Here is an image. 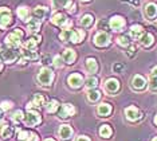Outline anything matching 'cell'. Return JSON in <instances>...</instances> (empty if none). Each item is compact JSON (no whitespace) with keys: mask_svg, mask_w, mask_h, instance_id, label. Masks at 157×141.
<instances>
[{"mask_svg":"<svg viewBox=\"0 0 157 141\" xmlns=\"http://www.w3.org/2000/svg\"><path fill=\"white\" fill-rule=\"evenodd\" d=\"M62 41H67L71 43H79L85 38V31L83 30H65L59 35Z\"/></svg>","mask_w":157,"mask_h":141,"instance_id":"1","label":"cell"},{"mask_svg":"<svg viewBox=\"0 0 157 141\" xmlns=\"http://www.w3.org/2000/svg\"><path fill=\"white\" fill-rule=\"evenodd\" d=\"M23 38V31H20L19 28H16L15 31H12L10 35H7L6 38V43L10 49H16L20 46V41Z\"/></svg>","mask_w":157,"mask_h":141,"instance_id":"2","label":"cell"},{"mask_svg":"<svg viewBox=\"0 0 157 141\" xmlns=\"http://www.w3.org/2000/svg\"><path fill=\"white\" fill-rule=\"evenodd\" d=\"M52 79H54V73H52L50 69H42L40 71H39L38 74V81L40 82V85H44L47 86L52 82Z\"/></svg>","mask_w":157,"mask_h":141,"instance_id":"3","label":"cell"},{"mask_svg":"<svg viewBox=\"0 0 157 141\" xmlns=\"http://www.w3.org/2000/svg\"><path fill=\"white\" fill-rule=\"evenodd\" d=\"M12 22L11 11L6 7H0V28H7Z\"/></svg>","mask_w":157,"mask_h":141,"instance_id":"4","label":"cell"},{"mask_svg":"<svg viewBox=\"0 0 157 141\" xmlns=\"http://www.w3.org/2000/svg\"><path fill=\"white\" fill-rule=\"evenodd\" d=\"M110 43V35L108 32H98L97 35H94V45L103 47V46H108Z\"/></svg>","mask_w":157,"mask_h":141,"instance_id":"5","label":"cell"},{"mask_svg":"<svg viewBox=\"0 0 157 141\" xmlns=\"http://www.w3.org/2000/svg\"><path fill=\"white\" fill-rule=\"evenodd\" d=\"M67 82H69L70 88L78 89V88H81V86H82V84H83V77H82L81 74L74 73V74L69 75V78H67Z\"/></svg>","mask_w":157,"mask_h":141,"instance_id":"6","label":"cell"},{"mask_svg":"<svg viewBox=\"0 0 157 141\" xmlns=\"http://www.w3.org/2000/svg\"><path fill=\"white\" fill-rule=\"evenodd\" d=\"M39 122H40L39 113H36L35 110H28V113L26 114V124L28 126H34V125H38Z\"/></svg>","mask_w":157,"mask_h":141,"instance_id":"7","label":"cell"},{"mask_svg":"<svg viewBox=\"0 0 157 141\" xmlns=\"http://www.w3.org/2000/svg\"><path fill=\"white\" fill-rule=\"evenodd\" d=\"M125 114H126V118L128 120H130V121H137V120H140L141 118V112L137 109V108H134V106H129V108H126L125 109Z\"/></svg>","mask_w":157,"mask_h":141,"instance_id":"8","label":"cell"},{"mask_svg":"<svg viewBox=\"0 0 157 141\" xmlns=\"http://www.w3.org/2000/svg\"><path fill=\"white\" fill-rule=\"evenodd\" d=\"M74 113H75V108H74L71 104L62 105L59 109V117L60 118H67V117H70V116H73Z\"/></svg>","mask_w":157,"mask_h":141,"instance_id":"9","label":"cell"},{"mask_svg":"<svg viewBox=\"0 0 157 141\" xmlns=\"http://www.w3.org/2000/svg\"><path fill=\"white\" fill-rule=\"evenodd\" d=\"M0 54H2L3 59H4V62L7 63H12L13 61L16 59V51L12 49H2L0 50Z\"/></svg>","mask_w":157,"mask_h":141,"instance_id":"10","label":"cell"},{"mask_svg":"<svg viewBox=\"0 0 157 141\" xmlns=\"http://www.w3.org/2000/svg\"><path fill=\"white\" fill-rule=\"evenodd\" d=\"M124 26H125V20L122 16H113L112 19H110V27H112L114 31H120Z\"/></svg>","mask_w":157,"mask_h":141,"instance_id":"11","label":"cell"},{"mask_svg":"<svg viewBox=\"0 0 157 141\" xmlns=\"http://www.w3.org/2000/svg\"><path fill=\"white\" fill-rule=\"evenodd\" d=\"M105 89L108 90L109 93H116L117 90L120 89V82L114 78H110L105 82Z\"/></svg>","mask_w":157,"mask_h":141,"instance_id":"12","label":"cell"},{"mask_svg":"<svg viewBox=\"0 0 157 141\" xmlns=\"http://www.w3.org/2000/svg\"><path fill=\"white\" fill-rule=\"evenodd\" d=\"M59 136L62 140H70L73 136V129L69 125H62L59 128Z\"/></svg>","mask_w":157,"mask_h":141,"instance_id":"13","label":"cell"},{"mask_svg":"<svg viewBox=\"0 0 157 141\" xmlns=\"http://www.w3.org/2000/svg\"><path fill=\"white\" fill-rule=\"evenodd\" d=\"M62 58H63V61H65L66 63L71 65V63L74 62V61H75L77 54H75V51H74V50L67 49V50H65V51H63V55H62Z\"/></svg>","mask_w":157,"mask_h":141,"instance_id":"14","label":"cell"},{"mask_svg":"<svg viewBox=\"0 0 157 141\" xmlns=\"http://www.w3.org/2000/svg\"><path fill=\"white\" fill-rule=\"evenodd\" d=\"M66 22H67V18L63 15V14H55V15L51 18V23L55 24V26H59V27L65 26Z\"/></svg>","mask_w":157,"mask_h":141,"instance_id":"15","label":"cell"},{"mask_svg":"<svg viewBox=\"0 0 157 141\" xmlns=\"http://www.w3.org/2000/svg\"><path fill=\"white\" fill-rule=\"evenodd\" d=\"M132 85H133V88H134V89H137V90L144 89V88H145V85H146L145 78H144V77H141V75H134L133 81H132Z\"/></svg>","mask_w":157,"mask_h":141,"instance_id":"16","label":"cell"},{"mask_svg":"<svg viewBox=\"0 0 157 141\" xmlns=\"http://www.w3.org/2000/svg\"><path fill=\"white\" fill-rule=\"evenodd\" d=\"M112 113V105L109 104H101L98 106V114L101 116V117H108V116Z\"/></svg>","mask_w":157,"mask_h":141,"instance_id":"17","label":"cell"},{"mask_svg":"<svg viewBox=\"0 0 157 141\" xmlns=\"http://www.w3.org/2000/svg\"><path fill=\"white\" fill-rule=\"evenodd\" d=\"M12 128L10 125L7 124H3L2 126H0V137L2 139H8V137L12 136Z\"/></svg>","mask_w":157,"mask_h":141,"instance_id":"18","label":"cell"},{"mask_svg":"<svg viewBox=\"0 0 157 141\" xmlns=\"http://www.w3.org/2000/svg\"><path fill=\"white\" fill-rule=\"evenodd\" d=\"M149 88L153 92H156L157 90V66L153 67L152 73H151V81H149Z\"/></svg>","mask_w":157,"mask_h":141,"instance_id":"19","label":"cell"},{"mask_svg":"<svg viewBox=\"0 0 157 141\" xmlns=\"http://www.w3.org/2000/svg\"><path fill=\"white\" fill-rule=\"evenodd\" d=\"M142 34H144V30H142L141 26H138V24H136L130 28V37L133 39H138L142 37Z\"/></svg>","mask_w":157,"mask_h":141,"instance_id":"20","label":"cell"},{"mask_svg":"<svg viewBox=\"0 0 157 141\" xmlns=\"http://www.w3.org/2000/svg\"><path fill=\"white\" fill-rule=\"evenodd\" d=\"M145 14L148 18H155L157 15V6L153 4V3H149V4L145 6Z\"/></svg>","mask_w":157,"mask_h":141,"instance_id":"21","label":"cell"},{"mask_svg":"<svg viewBox=\"0 0 157 141\" xmlns=\"http://www.w3.org/2000/svg\"><path fill=\"white\" fill-rule=\"evenodd\" d=\"M40 41H42V38H39V37L30 38V39H28V41L26 42V45H24V46H26V49L33 50V51H34V50L36 49V45H38V43L40 42Z\"/></svg>","mask_w":157,"mask_h":141,"instance_id":"22","label":"cell"},{"mask_svg":"<svg viewBox=\"0 0 157 141\" xmlns=\"http://www.w3.org/2000/svg\"><path fill=\"white\" fill-rule=\"evenodd\" d=\"M86 67H87V70L90 71V73H97V70H98L97 61H95L94 58H89V59L86 61Z\"/></svg>","mask_w":157,"mask_h":141,"instance_id":"23","label":"cell"},{"mask_svg":"<svg viewBox=\"0 0 157 141\" xmlns=\"http://www.w3.org/2000/svg\"><path fill=\"white\" fill-rule=\"evenodd\" d=\"M153 42H155V38H153L152 34H145L144 37L141 38V43H142V46H145V47L152 46Z\"/></svg>","mask_w":157,"mask_h":141,"instance_id":"24","label":"cell"},{"mask_svg":"<svg viewBox=\"0 0 157 141\" xmlns=\"http://www.w3.org/2000/svg\"><path fill=\"white\" fill-rule=\"evenodd\" d=\"M43 104H44V97L42 96V94H35L33 105L28 104V108H31V106H42Z\"/></svg>","mask_w":157,"mask_h":141,"instance_id":"25","label":"cell"},{"mask_svg":"<svg viewBox=\"0 0 157 141\" xmlns=\"http://www.w3.org/2000/svg\"><path fill=\"white\" fill-rule=\"evenodd\" d=\"M93 16L90 15V14H86V15H83L81 18V26H83V27H89V26H91V23H93Z\"/></svg>","mask_w":157,"mask_h":141,"instance_id":"26","label":"cell"},{"mask_svg":"<svg viewBox=\"0 0 157 141\" xmlns=\"http://www.w3.org/2000/svg\"><path fill=\"white\" fill-rule=\"evenodd\" d=\"M27 27H28V30L30 31L38 32L39 28H40V23H39V20H36V19H31V22H28Z\"/></svg>","mask_w":157,"mask_h":141,"instance_id":"27","label":"cell"},{"mask_svg":"<svg viewBox=\"0 0 157 141\" xmlns=\"http://www.w3.org/2000/svg\"><path fill=\"white\" fill-rule=\"evenodd\" d=\"M112 133H113V131L109 125H102L101 129H99V135L102 137H105V139H108V137L112 136Z\"/></svg>","mask_w":157,"mask_h":141,"instance_id":"28","label":"cell"},{"mask_svg":"<svg viewBox=\"0 0 157 141\" xmlns=\"http://www.w3.org/2000/svg\"><path fill=\"white\" fill-rule=\"evenodd\" d=\"M46 12H47V8H46V7H42V6H38L34 11L35 16L39 18V19H43V18L46 16Z\"/></svg>","mask_w":157,"mask_h":141,"instance_id":"29","label":"cell"},{"mask_svg":"<svg viewBox=\"0 0 157 141\" xmlns=\"http://www.w3.org/2000/svg\"><path fill=\"white\" fill-rule=\"evenodd\" d=\"M28 8L27 7H19V8H17V16L20 18V19L22 20H27L28 19Z\"/></svg>","mask_w":157,"mask_h":141,"instance_id":"30","label":"cell"},{"mask_svg":"<svg viewBox=\"0 0 157 141\" xmlns=\"http://www.w3.org/2000/svg\"><path fill=\"white\" fill-rule=\"evenodd\" d=\"M86 88L87 89H95L97 88V85H98V78H95V77H90V78H87L86 79Z\"/></svg>","mask_w":157,"mask_h":141,"instance_id":"31","label":"cell"},{"mask_svg":"<svg viewBox=\"0 0 157 141\" xmlns=\"http://www.w3.org/2000/svg\"><path fill=\"white\" fill-rule=\"evenodd\" d=\"M99 97H101V93H99L98 90H95V89L89 90V100H90L91 102H95V101H98Z\"/></svg>","mask_w":157,"mask_h":141,"instance_id":"32","label":"cell"},{"mask_svg":"<svg viewBox=\"0 0 157 141\" xmlns=\"http://www.w3.org/2000/svg\"><path fill=\"white\" fill-rule=\"evenodd\" d=\"M23 58H26V59H31V61H35L38 58V54L33 51V50H26V51H23Z\"/></svg>","mask_w":157,"mask_h":141,"instance_id":"33","label":"cell"},{"mask_svg":"<svg viewBox=\"0 0 157 141\" xmlns=\"http://www.w3.org/2000/svg\"><path fill=\"white\" fill-rule=\"evenodd\" d=\"M46 109H47L48 113H52V112H55L56 109H58V101H56V100L50 101V102L47 104V106H46Z\"/></svg>","mask_w":157,"mask_h":141,"instance_id":"34","label":"cell"},{"mask_svg":"<svg viewBox=\"0 0 157 141\" xmlns=\"http://www.w3.org/2000/svg\"><path fill=\"white\" fill-rule=\"evenodd\" d=\"M30 137V132L27 131H17V141H26Z\"/></svg>","mask_w":157,"mask_h":141,"instance_id":"35","label":"cell"},{"mask_svg":"<svg viewBox=\"0 0 157 141\" xmlns=\"http://www.w3.org/2000/svg\"><path fill=\"white\" fill-rule=\"evenodd\" d=\"M24 118V114H23V112L22 110H17V112H15L13 113V116H12V120H13V122H20Z\"/></svg>","mask_w":157,"mask_h":141,"instance_id":"36","label":"cell"},{"mask_svg":"<svg viewBox=\"0 0 157 141\" xmlns=\"http://www.w3.org/2000/svg\"><path fill=\"white\" fill-rule=\"evenodd\" d=\"M118 45H121V46H124V47H126V46H129V43H130V41H129V38L126 37V35H122V37H120L118 39Z\"/></svg>","mask_w":157,"mask_h":141,"instance_id":"37","label":"cell"},{"mask_svg":"<svg viewBox=\"0 0 157 141\" xmlns=\"http://www.w3.org/2000/svg\"><path fill=\"white\" fill-rule=\"evenodd\" d=\"M52 63H54L56 67H62V66H63V62H62V57H59V55L54 57V59H52Z\"/></svg>","mask_w":157,"mask_h":141,"instance_id":"38","label":"cell"},{"mask_svg":"<svg viewBox=\"0 0 157 141\" xmlns=\"http://www.w3.org/2000/svg\"><path fill=\"white\" fill-rule=\"evenodd\" d=\"M71 0H54V4L58 6V7H66Z\"/></svg>","mask_w":157,"mask_h":141,"instance_id":"39","label":"cell"},{"mask_svg":"<svg viewBox=\"0 0 157 141\" xmlns=\"http://www.w3.org/2000/svg\"><path fill=\"white\" fill-rule=\"evenodd\" d=\"M12 108V102H10V101H3L2 102V109L3 110H10Z\"/></svg>","mask_w":157,"mask_h":141,"instance_id":"40","label":"cell"},{"mask_svg":"<svg viewBox=\"0 0 157 141\" xmlns=\"http://www.w3.org/2000/svg\"><path fill=\"white\" fill-rule=\"evenodd\" d=\"M122 69H124V66H122V65H120V63H116L113 66V70L116 71V73H120V71H122Z\"/></svg>","mask_w":157,"mask_h":141,"instance_id":"41","label":"cell"},{"mask_svg":"<svg viewBox=\"0 0 157 141\" xmlns=\"http://www.w3.org/2000/svg\"><path fill=\"white\" fill-rule=\"evenodd\" d=\"M42 61H43V63H44V65H47V63H50V62H52V59H51V58H50L48 55H43V57H42Z\"/></svg>","mask_w":157,"mask_h":141,"instance_id":"42","label":"cell"},{"mask_svg":"<svg viewBox=\"0 0 157 141\" xmlns=\"http://www.w3.org/2000/svg\"><path fill=\"white\" fill-rule=\"evenodd\" d=\"M26 141H39V140H38V136L36 135H34V133H30V137H28Z\"/></svg>","mask_w":157,"mask_h":141,"instance_id":"43","label":"cell"},{"mask_svg":"<svg viewBox=\"0 0 157 141\" xmlns=\"http://www.w3.org/2000/svg\"><path fill=\"white\" fill-rule=\"evenodd\" d=\"M99 30H103V28H105V30H106V28H108V24H106V22L105 20H101V22H99Z\"/></svg>","mask_w":157,"mask_h":141,"instance_id":"44","label":"cell"},{"mask_svg":"<svg viewBox=\"0 0 157 141\" xmlns=\"http://www.w3.org/2000/svg\"><path fill=\"white\" fill-rule=\"evenodd\" d=\"M134 53H136V49H134V47H133V46L129 47V51H128V55H129V57H133V55H134Z\"/></svg>","mask_w":157,"mask_h":141,"instance_id":"45","label":"cell"},{"mask_svg":"<svg viewBox=\"0 0 157 141\" xmlns=\"http://www.w3.org/2000/svg\"><path fill=\"white\" fill-rule=\"evenodd\" d=\"M124 2H129V3H132V4H134V6L140 4V0H124Z\"/></svg>","mask_w":157,"mask_h":141,"instance_id":"46","label":"cell"},{"mask_svg":"<svg viewBox=\"0 0 157 141\" xmlns=\"http://www.w3.org/2000/svg\"><path fill=\"white\" fill-rule=\"evenodd\" d=\"M78 141H90V139H89V137H86V136H81L79 139H78Z\"/></svg>","mask_w":157,"mask_h":141,"instance_id":"47","label":"cell"},{"mask_svg":"<svg viewBox=\"0 0 157 141\" xmlns=\"http://www.w3.org/2000/svg\"><path fill=\"white\" fill-rule=\"evenodd\" d=\"M26 62H27L26 58H22V59H19V65H26Z\"/></svg>","mask_w":157,"mask_h":141,"instance_id":"48","label":"cell"},{"mask_svg":"<svg viewBox=\"0 0 157 141\" xmlns=\"http://www.w3.org/2000/svg\"><path fill=\"white\" fill-rule=\"evenodd\" d=\"M155 124L157 125V114H156V117H155Z\"/></svg>","mask_w":157,"mask_h":141,"instance_id":"49","label":"cell"},{"mask_svg":"<svg viewBox=\"0 0 157 141\" xmlns=\"http://www.w3.org/2000/svg\"><path fill=\"white\" fill-rule=\"evenodd\" d=\"M2 69H3V65H2V61H0V71H2Z\"/></svg>","mask_w":157,"mask_h":141,"instance_id":"50","label":"cell"},{"mask_svg":"<svg viewBox=\"0 0 157 141\" xmlns=\"http://www.w3.org/2000/svg\"><path fill=\"white\" fill-rule=\"evenodd\" d=\"M46 141H55V140H52V139H48V140H46Z\"/></svg>","mask_w":157,"mask_h":141,"instance_id":"51","label":"cell"},{"mask_svg":"<svg viewBox=\"0 0 157 141\" xmlns=\"http://www.w3.org/2000/svg\"><path fill=\"white\" fill-rule=\"evenodd\" d=\"M82 2H86L87 3V2H90V0H82Z\"/></svg>","mask_w":157,"mask_h":141,"instance_id":"52","label":"cell"},{"mask_svg":"<svg viewBox=\"0 0 157 141\" xmlns=\"http://www.w3.org/2000/svg\"><path fill=\"white\" fill-rule=\"evenodd\" d=\"M153 141H157V137H155V139H153Z\"/></svg>","mask_w":157,"mask_h":141,"instance_id":"53","label":"cell"},{"mask_svg":"<svg viewBox=\"0 0 157 141\" xmlns=\"http://www.w3.org/2000/svg\"><path fill=\"white\" fill-rule=\"evenodd\" d=\"M0 120H2V112H0Z\"/></svg>","mask_w":157,"mask_h":141,"instance_id":"54","label":"cell"}]
</instances>
